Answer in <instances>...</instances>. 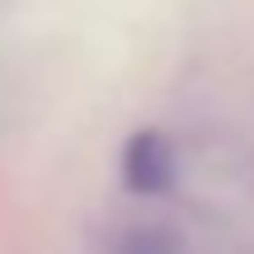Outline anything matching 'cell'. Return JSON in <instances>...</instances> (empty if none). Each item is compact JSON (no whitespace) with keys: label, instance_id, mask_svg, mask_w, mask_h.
I'll list each match as a JSON object with an SVG mask.
<instances>
[{"label":"cell","instance_id":"7a4b0ae2","mask_svg":"<svg viewBox=\"0 0 254 254\" xmlns=\"http://www.w3.org/2000/svg\"><path fill=\"white\" fill-rule=\"evenodd\" d=\"M113 254H184V245L165 226H127V236H118Z\"/></svg>","mask_w":254,"mask_h":254},{"label":"cell","instance_id":"6da1fadb","mask_svg":"<svg viewBox=\"0 0 254 254\" xmlns=\"http://www.w3.org/2000/svg\"><path fill=\"white\" fill-rule=\"evenodd\" d=\"M123 189L136 193V198H165L179 179V155H174V141L160 132V127H136L123 141Z\"/></svg>","mask_w":254,"mask_h":254}]
</instances>
